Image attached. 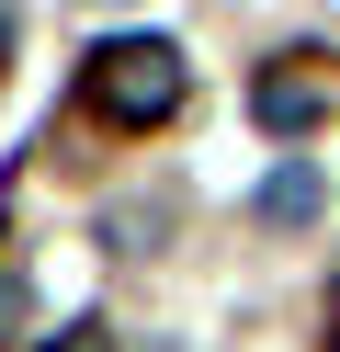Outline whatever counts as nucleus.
<instances>
[{
  "label": "nucleus",
  "mask_w": 340,
  "mask_h": 352,
  "mask_svg": "<svg viewBox=\"0 0 340 352\" xmlns=\"http://www.w3.org/2000/svg\"><path fill=\"white\" fill-rule=\"evenodd\" d=\"M34 352H113V341H102V329H45Z\"/></svg>",
  "instance_id": "4"
},
{
  "label": "nucleus",
  "mask_w": 340,
  "mask_h": 352,
  "mask_svg": "<svg viewBox=\"0 0 340 352\" xmlns=\"http://www.w3.org/2000/svg\"><path fill=\"white\" fill-rule=\"evenodd\" d=\"M181 91H193V57H181L170 34H102L91 69H80V102L113 137H159V125L181 114Z\"/></svg>",
  "instance_id": "1"
},
{
  "label": "nucleus",
  "mask_w": 340,
  "mask_h": 352,
  "mask_svg": "<svg viewBox=\"0 0 340 352\" xmlns=\"http://www.w3.org/2000/svg\"><path fill=\"white\" fill-rule=\"evenodd\" d=\"M261 216H272V228H317V216H329V182H317L306 160H284V170L261 182Z\"/></svg>",
  "instance_id": "3"
},
{
  "label": "nucleus",
  "mask_w": 340,
  "mask_h": 352,
  "mask_svg": "<svg viewBox=\"0 0 340 352\" xmlns=\"http://www.w3.org/2000/svg\"><path fill=\"white\" fill-rule=\"evenodd\" d=\"M329 102H340V80L317 69V57H295V69H261V80H249V114H261L272 137H317V125H329Z\"/></svg>",
  "instance_id": "2"
},
{
  "label": "nucleus",
  "mask_w": 340,
  "mask_h": 352,
  "mask_svg": "<svg viewBox=\"0 0 340 352\" xmlns=\"http://www.w3.org/2000/svg\"><path fill=\"white\" fill-rule=\"evenodd\" d=\"M329 318H340V284H329ZM329 352H340V329H329Z\"/></svg>",
  "instance_id": "5"
}]
</instances>
